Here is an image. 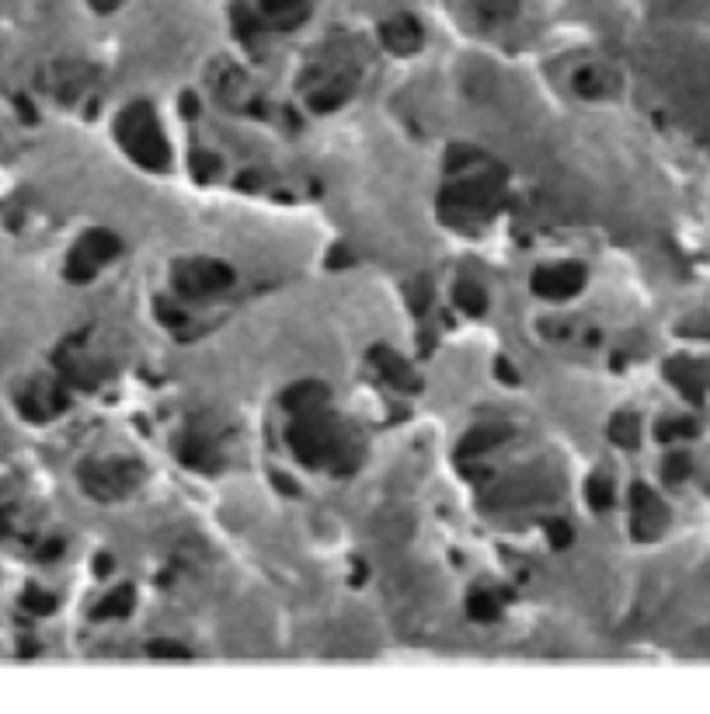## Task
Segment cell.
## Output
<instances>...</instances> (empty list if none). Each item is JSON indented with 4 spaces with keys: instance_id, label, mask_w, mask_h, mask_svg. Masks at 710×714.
I'll use <instances>...</instances> for the list:
<instances>
[{
    "instance_id": "30bf717a",
    "label": "cell",
    "mask_w": 710,
    "mask_h": 714,
    "mask_svg": "<svg viewBox=\"0 0 710 714\" xmlns=\"http://www.w3.org/2000/svg\"><path fill=\"white\" fill-rule=\"evenodd\" d=\"M456 303L464 307L466 314H484V307H488L484 293H481L474 283H460V286H456Z\"/></svg>"
},
{
    "instance_id": "44dd1931",
    "label": "cell",
    "mask_w": 710,
    "mask_h": 714,
    "mask_svg": "<svg viewBox=\"0 0 710 714\" xmlns=\"http://www.w3.org/2000/svg\"><path fill=\"white\" fill-rule=\"evenodd\" d=\"M7 533V513H0V537Z\"/></svg>"
},
{
    "instance_id": "7a4b0ae2",
    "label": "cell",
    "mask_w": 710,
    "mask_h": 714,
    "mask_svg": "<svg viewBox=\"0 0 710 714\" xmlns=\"http://www.w3.org/2000/svg\"><path fill=\"white\" fill-rule=\"evenodd\" d=\"M119 251V241L112 237V234H105V230H91V234H84L77 247L70 251V262H67V275L77 279V283H84V279H91L95 272L112 258Z\"/></svg>"
},
{
    "instance_id": "8fae6325",
    "label": "cell",
    "mask_w": 710,
    "mask_h": 714,
    "mask_svg": "<svg viewBox=\"0 0 710 714\" xmlns=\"http://www.w3.org/2000/svg\"><path fill=\"white\" fill-rule=\"evenodd\" d=\"M502 440V432L498 429H477V432H470L464 440V446H460V453H466V457H474V453H481V450H488V446H494Z\"/></svg>"
},
{
    "instance_id": "5b68a950",
    "label": "cell",
    "mask_w": 710,
    "mask_h": 714,
    "mask_svg": "<svg viewBox=\"0 0 710 714\" xmlns=\"http://www.w3.org/2000/svg\"><path fill=\"white\" fill-rule=\"evenodd\" d=\"M582 269L578 265H554V269H539L533 275V290L539 296H554V300H564V296L578 293L582 290Z\"/></svg>"
},
{
    "instance_id": "9a60e30c",
    "label": "cell",
    "mask_w": 710,
    "mask_h": 714,
    "mask_svg": "<svg viewBox=\"0 0 710 714\" xmlns=\"http://www.w3.org/2000/svg\"><path fill=\"white\" fill-rule=\"evenodd\" d=\"M25 610H32V614H52V596L28 589L25 592Z\"/></svg>"
},
{
    "instance_id": "5bb4252c",
    "label": "cell",
    "mask_w": 710,
    "mask_h": 714,
    "mask_svg": "<svg viewBox=\"0 0 710 714\" xmlns=\"http://www.w3.org/2000/svg\"><path fill=\"white\" fill-rule=\"evenodd\" d=\"M588 505H592L595 513H603V509L610 505V481H606V478H592V481H588Z\"/></svg>"
},
{
    "instance_id": "277c9868",
    "label": "cell",
    "mask_w": 710,
    "mask_h": 714,
    "mask_svg": "<svg viewBox=\"0 0 710 714\" xmlns=\"http://www.w3.org/2000/svg\"><path fill=\"white\" fill-rule=\"evenodd\" d=\"M80 481H84V488L91 495H119L125 492L133 481H136V468H129V464H115V460H108V464H91V468L80 470Z\"/></svg>"
},
{
    "instance_id": "e0dca14e",
    "label": "cell",
    "mask_w": 710,
    "mask_h": 714,
    "mask_svg": "<svg viewBox=\"0 0 710 714\" xmlns=\"http://www.w3.org/2000/svg\"><path fill=\"white\" fill-rule=\"evenodd\" d=\"M262 4H265V11L275 14V18H290V14L300 11V0H262Z\"/></svg>"
},
{
    "instance_id": "8992f818",
    "label": "cell",
    "mask_w": 710,
    "mask_h": 714,
    "mask_svg": "<svg viewBox=\"0 0 710 714\" xmlns=\"http://www.w3.org/2000/svg\"><path fill=\"white\" fill-rule=\"evenodd\" d=\"M67 404V397L60 394L56 387H46V384H35L28 394L18 397V408H22V415L32 422H46L50 415H56L60 408Z\"/></svg>"
},
{
    "instance_id": "ba28073f",
    "label": "cell",
    "mask_w": 710,
    "mask_h": 714,
    "mask_svg": "<svg viewBox=\"0 0 710 714\" xmlns=\"http://www.w3.org/2000/svg\"><path fill=\"white\" fill-rule=\"evenodd\" d=\"M282 401H286V408H293V412H318L320 404L327 401V391H324L320 384H300V387H293Z\"/></svg>"
},
{
    "instance_id": "52a82bcc",
    "label": "cell",
    "mask_w": 710,
    "mask_h": 714,
    "mask_svg": "<svg viewBox=\"0 0 710 714\" xmlns=\"http://www.w3.org/2000/svg\"><path fill=\"white\" fill-rule=\"evenodd\" d=\"M380 39H383L393 52H411V50H418V42H421V28H418L411 18H393V22H387V25L380 28Z\"/></svg>"
},
{
    "instance_id": "2e32d148",
    "label": "cell",
    "mask_w": 710,
    "mask_h": 714,
    "mask_svg": "<svg viewBox=\"0 0 710 714\" xmlns=\"http://www.w3.org/2000/svg\"><path fill=\"white\" fill-rule=\"evenodd\" d=\"M150 652H153V655H164V659H174V663L189 659V648H181V644H171V641H157V644H150Z\"/></svg>"
},
{
    "instance_id": "3957f363",
    "label": "cell",
    "mask_w": 710,
    "mask_h": 714,
    "mask_svg": "<svg viewBox=\"0 0 710 714\" xmlns=\"http://www.w3.org/2000/svg\"><path fill=\"white\" fill-rule=\"evenodd\" d=\"M226 283H230V269L217 265V262H192V265H181L174 272V286L189 296L217 293Z\"/></svg>"
},
{
    "instance_id": "6da1fadb",
    "label": "cell",
    "mask_w": 710,
    "mask_h": 714,
    "mask_svg": "<svg viewBox=\"0 0 710 714\" xmlns=\"http://www.w3.org/2000/svg\"><path fill=\"white\" fill-rule=\"evenodd\" d=\"M119 140L123 147L143 164V168H164V157H168V147L161 140V129L153 123V112L147 105H133L119 116Z\"/></svg>"
},
{
    "instance_id": "4fadbf2b",
    "label": "cell",
    "mask_w": 710,
    "mask_h": 714,
    "mask_svg": "<svg viewBox=\"0 0 710 714\" xmlns=\"http://www.w3.org/2000/svg\"><path fill=\"white\" fill-rule=\"evenodd\" d=\"M610 432H613V440H616L620 446H631V443H634V436H637L634 415H616V419H613V425H610Z\"/></svg>"
},
{
    "instance_id": "ac0fdd59",
    "label": "cell",
    "mask_w": 710,
    "mask_h": 714,
    "mask_svg": "<svg viewBox=\"0 0 710 714\" xmlns=\"http://www.w3.org/2000/svg\"><path fill=\"white\" fill-rule=\"evenodd\" d=\"M470 614L481 617V620H488V617H494V603H491L488 596H474V603H470Z\"/></svg>"
},
{
    "instance_id": "d6986e66",
    "label": "cell",
    "mask_w": 710,
    "mask_h": 714,
    "mask_svg": "<svg viewBox=\"0 0 710 714\" xmlns=\"http://www.w3.org/2000/svg\"><path fill=\"white\" fill-rule=\"evenodd\" d=\"M550 537H554V543H558V547H567V541H571L567 526H561V523H554V526H550Z\"/></svg>"
},
{
    "instance_id": "ffe728a7",
    "label": "cell",
    "mask_w": 710,
    "mask_h": 714,
    "mask_svg": "<svg viewBox=\"0 0 710 714\" xmlns=\"http://www.w3.org/2000/svg\"><path fill=\"white\" fill-rule=\"evenodd\" d=\"M669 464H672V468H669V478H683L686 470H689V460H686V457H672Z\"/></svg>"
},
{
    "instance_id": "7c38bea8",
    "label": "cell",
    "mask_w": 710,
    "mask_h": 714,
    "mask_svg": "<svg viewBox=\"0 0 710 714\" xmlns=\"http://www.w3.org/2000/svg\"><path fill=\"white\" fill-rule=\"evenodd\" d=\"M129 603H133V592L129 589L112 592V596L105 599V607L95 610V617H123V614H129Z\"/></svg>"
},
{
    "instance_id": "9c48e42d",
    "label": "cell",
    "mask_w": 710,
    "mask_h": 714,
    "mask_svg": "<svg viewBox=\"0 0 710 714\" xmlns=\"http://www.w3.org/2000/svg\"><path fill=\"white\" fill-rule=\"evenodd\" d=\"M376 366H380V373L391 380V384H397V387H411V370L393 356L391 348H376Z\"/></svg>"
}]
</instances>
